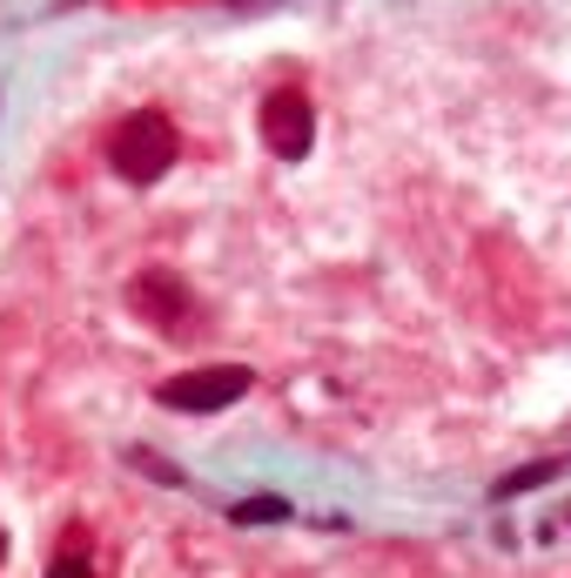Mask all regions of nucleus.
Listing matches in <instances>:
<instances>
[{"label":"nucleus","mask_w":571,"mask_h":578,"mask_svg":"<svg viewBox=\"0 0 571 578\" xmlns=\"http://www.w3.org/2000/svg\"><path fill=\"white\" fill-rule=\"evenodd\" d=\"M176 128H169V115H128L121 128H115V141H108V161H115V176L121 182H161L176 169Z\"/></svg>","instance_id":"nucleus-1"},{"label":"nucleus","mask_w":571,"mask_h":578,"mask_svg":"<svg viewBox=\"0 0 571 578\" xmlns=\"http://www.w3.org/2000/svg\"><path fill=\"white\" fill-rule=\"evenodd\" d=\"M250 364H202V370H182V377H169L155 397L169 403V410H182V418H209V410H229L235 397H250Z\"/></svg>","instance_id":"nucleus-2"},{"label":"nucleus","mask_w":571,"mask_h":578,"mask_svg":"<svg viewBox=\"0 0 571 578\" xmlns=\"http://www.w3.org/2000/svg\"><path fill=\"white\" fill-rule=\"evenodd\" d=\"M263 141H269L283 161H303V155H309V141H316V108H309L303 88H269V102H263Z\"/></svg>","instance_id":"nucleus-3"},{"label":"nucleus","mask_w":571,"mask_h":578,"mask_svg":"<svg viewBox=\"0 0 571 578\" xmlns=\"http://www.w3.org/2000/svg\"><path fill=\"white\" fill-rule=\"evenodd\" d=\"M128 303H135L148 323H161V329H182V316H189V290H182L169 270L135 276V283H128Z\"/></svg>","instance_id":"nucleus-4"},{"label":"nucleus","mask_w":571,"mask_h":578,"mask_svg":"<svg viewBox=\"0 0 571 578\" xmlns=\"http://www.w3.org/2000/svg\"><path fill=\"white\" fill-rule=\"evenodd\" d=\"M558 477V464H525V471H505L498 484H491V498H518V491H538V484H551Z\"/></svg>","instance_id":"nucleus-5"},{"label":"nucleus","mask_w":571,"mask_h":578,"mask_svg":"<svg viewBox=\"0 0 571 578\" xmlns=\"http://www.w3.org/2000/svg\"><path fill=\"white\" fill-rule=\"evenodd\" d=\"M229 518H235V525H283L289 505H283V498H242V505H229Z\"/></svg>","instance_id":"nucleus-6"},{"label":"nucleus","mask_w":571,"mask_h":578,"mask_svg":"<svg viewBox=\"0 0 571 578\" xmlns=\"http://www.w3.org/2000/svg\"><path fill=\"white\" fill-rule=\"evenodd\" d=\"M47 578H95V565H88V551H61L47 565Z\"/></svg>","instance_id":"nucleus-7"},{"label":"nucleus","mask_w":571,"mask_h":578,"mask_svg":"<svg viewBox=\"0 0 571 578\" xmlns=\"http://www.w3.org/2000/svg\"><path fill=\"white\" fill-rule=\"evenodd\" d=\"M229 8H250L256 14V8H276V0H229Z\"/></svg>","instance_id":"nucleus-8"},{"label":"nucleus","mask_w":571,"mask_h":578,"mask_svg":"<svg viewBox=\"0 0 571 578\" xmlns=\"http://www.w3.org/2000/svg\"><path fill=\"white\" fill-rule=\"evenodd\" d=\"M0 558H8V538H0Z\"/></svg>","instance_id":"nucleus-9"}]
</instances>
